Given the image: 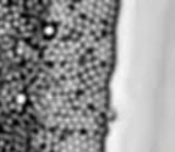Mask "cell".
<instances>
[{
  "mask_svg": "<svg viewBox=\"0 0 175 152\" xmlns=\"http://www.w3.org/2000/svg\"><path fill=\"white\" fill-rule=\"evenodd\" d=\"M56 32H58L56 31V24H49L48 22L42 28V36L47 41L53 40V38L55 37V34H56Z\"/></svg>",
  "mask_w": 175,
  "mask_h": 152,
  "instance_id": "1",
  "label": "cell"
}]
</instances>
